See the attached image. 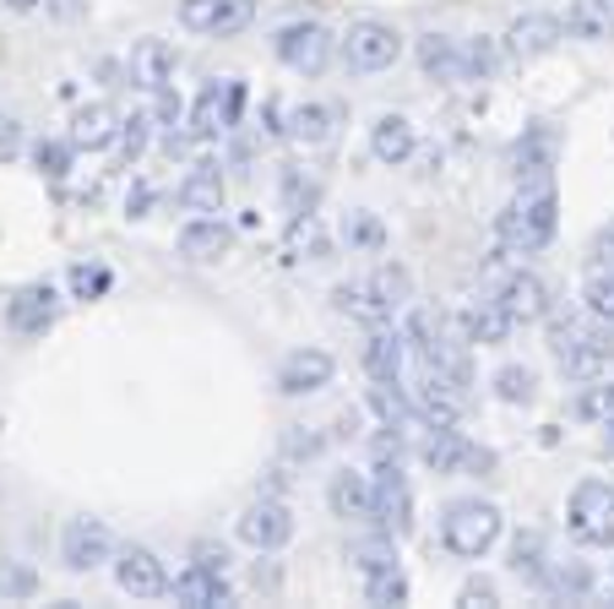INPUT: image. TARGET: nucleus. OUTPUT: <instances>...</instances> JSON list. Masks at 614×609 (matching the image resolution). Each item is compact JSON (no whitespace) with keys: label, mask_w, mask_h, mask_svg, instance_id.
<instances>
[{"label":"nucleus","mask_w":614,"mask_h":609,"mask_svg":"<svg viewBox=\"0 0 614 609\" xmlns=\"http://www.w3.org/2000/svg\"><path fill=\"white\" fill-rule=\"evenodd\" d=\"M549 348H554V359H560V370L565 376H581V381H592V376H603L609 365H614V321H581V316H560L554 327H549Z\"/></svg>","instance_id":"nucleus-1"},{"label":"nucleus","mask_w":614,"mask_h":609,"mask_svg":"<svg viewBox=\"0 0 614 609\" xmlns=\"http://www.w3.org/2000/svg\"><path fill=\"white\" fill-rule=\"evenodd\" d=\"M554 224H560V202H554V186L538 180V186H522L511 196V207L500 213V240L511 251H538L554 240Z\"/></svg>","instance_id":"nucleus-2"},{"label":"nucleus","mask_w":614,"mask_h":609,"mask_svg":"<svg viewBox=\"0 0 614 609\" xmlns=\"http://www.w3.org/2000/svg\"><path fill=\"white\" fill-rule=\"evenodd\" d=\"M500 538V506L495 500H451L446 517H440V544L462 560H478L489 555Z\"/></svg>","instance_id":"nucleus-3"},{"label":"nucleus","mask_w":614,"mask_h":609,"mask_svg":"<svg viewBox=\"0 0 614 609\" xmlns=\"http://www.w3.org/2000/svg\"><path fill=\"white\" fill-rule=\"evenodd\" d=\"M337 50H343V66L348 72L375 77V72H392L402 61V34L392 23H381V17H359V23H348V34H343Z\"/></svg>","instance_id":"nucleus-4"},{"label":"nucleus","mask_w":614,"mask_h":609,"mask_svg":"<svg viewBox=\"0 0 614 609\" xmlns=\"http://www.w3.org/2000/svg\"><path fill=\"white\" fill-rule=\"evenodd\" d=\"M370 522L392 538H402L413 528V490L397 468V457H381L375 462V479H370Z\"/></svg>","instance_id":"nucleus-5"},{"label":"nucleus","mask_w":614,"mask_h":609,"mask_svg":"<svg viewBox=\"0 0 614 609\" xmlns=\"http://www.w3.org/2000/svg\"><path fill=\"white\" fill-rule=\"evenodd\" d=\"M565 522H571V538H576V544H614V484L581 479V484L571 490Z\"/></svg>","instance_id":"nucleus-6"},{"label":"nucleus","mask_w":614,"mask_h":609,"mask_svg":"<svg viewBox=\"0 0 614 609\" xmlns=\"http://www.w3.org/2000/svg\"><path fill=\"white\" fill-rule=\"evenodd\" d=\"M272 50H278V61H283L289 72L321 77V72L332 66V55H337V39H332L321 23H289V28H278Z\"/></svg>","instance_id":"nucleus-7"},{"label":"nucleus","mask_w":614,"mask_h":609,"mask_svg":"<svg viewBox=\"0 0 614 609\" xmlns=\"http://www.w3.org/2000/svg\"><path fill=\"white\" fill-rule=\"evenodd\" d=\"M560 17H549V12H522V17H511V28L495 39L500 45V61H511V66H527V61H538V55H549L554 45H560Z\"/></svg>","instance_id":"nucleus-8"},{"label":"nucleus","mask_w":614,"mask_h":609,"mask_svg":"<svg viewBox=\"0 0 614 609\" xmlns=\"http://www.w3.org/2000/svg\"><path fill=\"white\" fill-rule=\"evenodd\" d=\"M180 23L207 39H234L256 23V7L251 0H180Z\"/></svg>","instance_id":"nucleus-9"},{"label":"nucleus","mask_w":614,"mask_h":609,"mask_svg":"<svg viewBox=\"0 0 614 609\" xmlns=\"http://www.w3.org/2000/svg\"><path fill=\"white\" fill-rule=\"evenodd\" d=\"M61 560H66V571H93V566L115 560V533L99 517H72L61 528Z\"/></svg>","instance_id":"nucleus-10"},{"label":"nucleus","mask_w":614,"mask_h":609,"mask_svg":"<svg viewBox=\"0 0 614 609\" xmlns=\"http://www.w3.org/2000/svg\"><path fill=\"white\" fill-rule=\"evenodd\" d=\"M115 582L131 598H164L169 593V571H164V560L148 544H120L115 549Z\"/></svg>","instance_id":"nucleus-11"},{"label":"nucleus","mask_w":614,"mask_h":609,"mask_svg":"<svg viewBox=\"0 0 614 609\" xmlns=\"http://www.w3.org/2000/svg\"><path fill=\"white\" fill-rule=\"evenodd\" d=\"M240 538H245L251 549H261V555L283 549V544L294 538V517H289V506L272 500V495H261L256 506H245V517H240Z\"/></svg>","instance_id":"nucleus-12"},{"label":"nucleus","mask_w":614,"mask_h":609,"mask_svg":"<svg viewBox=\"0 0 614 609\" xmlns=\"http://www.w3.org/2000/svg\"><path fill=\"white\" fill-rule=\"evenodd\" d=\"M332 354L327 348H299V354H289L283 365H278V392L283 397H310V392H321L327 381H332Z\"/></svg>","instance_id":"nucleus-13"},{"label":"nucleus","mask_w":614,"mask_h":609,"mask_svg":"<svg viewBox=\"0 0 614 609\" xmlns=\"http://www.w3.org/2000/svg\"><path fill=\"white\" fill-rule=\"evenodd\" d=\"M169 593H175L186 609H218V604H229V576H223V566L191 560V566L169 582Z\"/></svg>","instance_id":"nucleus-14"},{"label":"nucleus","mask_w":614,"mask_h":609,"mask_svg":"<svg viewBox=\"0 0 614 609\" xmlns=\"http://www.w3.org/2000/svg\"><path fill=\"white\" fill-rule=\"evenodd\" d=\"M175 72H180L175 45H164V39H137L131 45V83H142L148 93L175 88Z\"/></svg>","instance_id":"nucleus-15"},{"label":"nucleus","mask_w":614,"mask_h":609,"mask_svg":"<svg viewBox=\"0 0 614 609\" xmlns=\"http://www.w3.org/2000/svg\"><path fill=\"white\" fill-rule=\"evenodd\" d=\"M500 310L516 321V327H527V321H543L549 316V289H543V278L538 272H511L506 283H500Z\"/></svg>","instance_id":"nucleus-16"},{"label":"nucleus","mask_w":614,"mask_h":609,"mask_svg":"<svg viewBox=\"0 0 614 609\" xmlns=\"http://www.w3.org/2000/svg\"><path fill=\"white\" fill-rule=\"evenodd\" d=\"M229 245H234V229L218 213H202L180 229V256L186 262H218V256H229Z\"/></svg>","instance_id":"nucleus-17"},{"label":"nucleus","mask_w":614,"mask_h":609,"mask_svg":"<svg viewBox=\"0 0 614 609\" xmlns=\"http://www.w3.org/2000/svg\"><path fill=\"white\" fill-rule=\"evenodd\" d=\"M560 28H565L571 39L609 45V39H614V0H565Z\"/></svg>","instance_id":"nucleus-18"},{"label":"nucleus","mask_w":614,"mask_h":609,"mask_svg":"<svg viewBox=\"0 0 614 609\" xmlns=\"http://www.w3.org/2000/svg\"><path fill=\"white\" fill-rule=\"evenodd\" d=\"M402 359H408V343H402V332L397 327H370V338H364V370H370V381H402Z\"/></svg>","instance_id":"nucleus-19"},{"label":"nucleus","mask_w":614,"mask_h":609,"mask_svg":"<svg viewBox=\"0 0 614 609\" xmlns=\"http://www.w3.org/2000/svg\"><path fill=\"white\" fill-rule=\"evenodd\" d=\"M55 310H61L55 289H50V283H28V289H17V294H12L7 321H12L17 332H44V327L55 321Z\"/></svg>","instance_id":"nucleus-20"},{"label":"nucleus","mask_w":614,"mask_h":609,"mask_svg":"<svg viewBox=\"0 0 614 609\" xmlns=\"http://www.w3.org/2000/svg\"><path fill=\"white\" fill-rule=\"evenodd\" d=\"M413 148H419V137H413V120L408 115H381L375 126H370V153L381 158V164H408L413 158Z\"/></svg>","instance_id":"nucleus-21"},{"label":"nucleus","mask_w":614,"mask_h":609,"mask_svg":"<svg viewBox=\"0 0 614 609\" xmlns=\"http://www.w3.org/2000/svg\"><path fill=\"white\" fill-rule=\"evenodd\" d=\"M511 327H516V321L500 310V300H478V305L462 310V338L478 343V348H500V343L511 338Z\"/></svg>","instance_id":"nucleus-22"},{"label":"nucleus","mask_w":614,"mask_h":609,"mask_svg":"<svg viewBox=\"0 0 614 609\" xmlns=\"http://www.w3.org/2000/svg\"><path fill=\"white\" fill-rule=\"evenodd\" d=\"M332 131H337L332 104H299V110H289V126H283V137L299 148H321V142H332Z\"/></svg>","instance_id":"nucleus-23"},{"label":"nucleus","mask_w":614,"mask_h":609,"mask_svg":"<svg viewBox=\"0 0 614 609\" xmlns=\"http://www.w3.org/2000/svg\"><path fill=\"white\" fill-rule=\"evenodd\" d=\"M175 202H180L186 213H218V207H223V175H218L213 164H196V169L175 186Z\"/></svg>","instance_id":"nucleus-24"},{"label":"nucleus","mask_w":614,"mask_h":609,"mask_svg":"<svg viewBox=\"0 0 614 609\" xmlns=\"http://www.w3.org/2000/svg\"><path fill=\"white\" fill-rule=\"evenodd\" d=\"M218 131H229V83H207L196 110H191V137L196 142H213Z\"/></svg>","instance_id":"nucleus-25"},{"label":"nucleus","mask_w":614,"mask_h":609,"mask_svg":"<svg viewBox=\"0 0 614 609\" xmlns=\"http://www.w3.org/2000/svg\"><path fill=\"white\" fill-rule=\"evenodd\" d=\"M115 137H120V115H115L110 104H88V110L72 120V148L99 153V148H110Z\"/></svg>","instance_id":"nucleus-26"},{"label":"nucleus","mask_w":614,"mask_h":609,"mask_svg":"<svg viewBox=\"0 0 614 609\" xmlns=\"http://www.w3.org/2000/svg\"><path fill=\"white\" fill-rule=\"evenodd\" d=\"M327 500H332V511L343 522H370V479L364 473H337Z\"/></svg>","instance_id":"nucleus-27"},{"label":"nucleus","mask_w":614,"mask_h":609,"mask_svg":"<svg viewBox=\"0 0 614 609\" xmlns=\"http://www.w3.org/2000/svg\"><path fill=\"white\" fill-rule=\"evenodd\" d=\"M500 66V45L495 39H468L457 45V77L451 83H489Z\"/></svg>","instance_id":"nucleus-28"},{"label":"nucleus","mask_w":614,"mask_h":609,"mask_svg":"<svg viewBox=\"0 0 614 609\" xmlns=\"http://www.w3.org/2000/svg\"><path fill=\"white\" fill-rule=\"evenodd\" d=\"M424 462L435 468V473H457L462 468V452H468V441H462V430L457 424H440V430H430L424 435Z\"/></svg>","instance_id":"nucleus-29"},{"label":"nucleus","mask_w":614,"mask_h":609,"mask_svg":"<svg viewBox=\"0 0 614 609\" xmlns=\"http://www.w3.org/2000/svg\"><path fill=\"white\" fill-rule=\"evenodd\" d=\"M332 300H337V310H343V316H354V321H364V327H381V321H392V310L375 300V289H370V283H343Z\"/></svg>","instance_id":"nucleus-30"},{"label":"nucleus","mask_w":614,"mask_h":609,"mask_svg":"<svg viewBox=\"0 0 614 609\" xmlns=\"http://www.w3.org/2000/svg\"><path fill=\"white\" fill-rule=\"evenodd\" d=\"M419 66H424V77L451 83V77H457V39H446V34H424V39H419Z\"/></svg>","instance_id":"nucleus-31"},{"label":"nucleus","mask_w":614,"mask_h":609,"mask_svg":"<svg viewBox=\"0 0 614 609\" xmlns=\"http://www.w3.org/2000/svg\"><path fill=\"white\" fill-rule=\"evenodd\" d=\"M364 598H370V604H408V576H402V566L364 571Z\"/></svg>","instance_id":"nucleus-32"},{"label":"nucleus","mask_w":614,"mask_h":609,"mask_svg":"<svg viewBox=\"0 0 614 609\" xmlns=\"http://www.w3.org/2000/svg\"><path fill=\"white\" fill-rule=\"evenodd\" d=\"M581 305H587V316H598V321H614V272L592 267V272L581 278Z\"/></svg>","instance_id":"nucleus-33"},{"label":"nucleus","mask_w":614,"mask_h":609,"mask_svg":"<svg viewBox=\"0 0 614 609\" xmlns=\"http://www.w3.org/2000/svg\"><path fill=\"white\" fill-rule=\"evenodd\" d=\"M289 256H305V262H321L327 256V234H321L316 213H305V218L289 224Z\"/></svg>","instance_id":"nucleus-34"},{"label":"nucleus","mask_w":614,"mask_h":609,"mask_svg":"<svg viewBox=\"0 0 614 609\" xmlns=\"http://www.w3.org/2000/svg\"><path fill=\"white\" fill-rule=\"evenodd\" d=\"M348 560L359 566V576H364V571H381V566H397V538H392V533L359 538V544L348 549Z\"/></svg>","instance_id":"nucleus-35"},{"label":"nucleus","mask_w":614,"mask_h":609,"mask_svg":"<svg viewBox=\"0 0 614 609\" xmlns=\"http://www.w3.org/2000/svg\"><path fill=\"white\" fill-rule=\"evenodd\" d=\"M23 17H50V23H77L88 12V0H7Z\"/></svg>","instance_id":"nucleus-36"},{"label":"nucleus","mask_w":614,"mask_h":609,"mask_svg":"<svg viewBox=\"0 0 614 609\" xmlns=\"http://www.w3.org/2000/svg\"><path fill=\"white\" fill-rule=\"evenodd\" d=\"M511 566H516L522 576L543 582V571H549V560H543V533H516V544H511Z\"/></svg>","instance_id":"nucleus-37"},{"label":"nucleus","mask_w":614,"mask_h":609,"mask_svg":"<svg viewBox=\"0 0 614 609\" xmlns=\"http://www.w3.org/2000/svg\"><path fill=\"white\" fill-rule=\"evenodd\" d=\"M72 158H77L72 142H39V148H34V169H39L44 180H66V175H72Z\"/></svg>","instance_id":"nucleus-38"},{"label":"nucleus","mask_w":614,"mask_h":609,"mask_svg":"<svg viewBox=\"0 0 614 609\" xmlns=\"http://www.w3.org/2000/svg\"><path fill=\"white\" fill-rule=\"evenodd\" d=\"M495 392H500V403H533L538 381L527 365H506V370H495Z\"/></svg>","instance_id":"nucleus-39"},{"label":"nucleus","mask_w":614,"mask_h":609,"mask_svg":"<svg viewBox=\"0 0 614 609\" xmlns=\"http://www.w3.org/2000/svg\"><path fill=\"white\" fill-rule=\"evenodd\" d=\"M120 158L126 164H137L142 153H148V142H153V115H131V120H120Z\"/></svg>","instance_id":"nucleus-40"},{"label":"nucleus","mask_w":614,"mask_h":609,"mask_svg":"<svg viewBox=\"0 0 614 609\" xmlns=\"http://www.w3.org/2000/svg\"><path fill=\"white\" fill-rule=\"evenodd\" d=\"M370 289H375V300H381L386 310H397V305H408V289H413V283H408L402 267H381V272L370 278Z\"/></svg>","instance_id":"nucleus-41"},{"label":"nucleus","mask_w":614,"mask_h":609,"mask_svg":"<svg viewBox=\"0 0 614 609\" xmlns=\"http://www.w3.org/2000/svg\"><path fill=\"white\" fill-rule=\"evenodd\" d=\"M348 245H359V251H381V245H386L381 218H375V213H348Z\"/></svg>","instance_id":"nucleus-42"},{"label":"nucleus","mask_w":614,"mask_h":609,"mask_svg":"<svg viewBox=\"0 0 614 609\" xmlns=\"http://www.w3.org/2000/svg\"><path fill=\"white\" fill-rule=\"evenodd\" d=\"M538 587H549V593H587L592 587V571L587 566H549Z\"/></svg>","instance_id":"nucleus-43"},{"label":"nucleus","mask_w":614,"mask_h":609,"mask_svg":"<svg viewBox=\"0 0 614 609\" xmlns=\"http://www.w3.org/2000/svg\"><path fill=\"white\" fill-rule=\"evenodd\" d=\"M576 414L581 419H614V381L609 386H587L581 403H576Z\"/></svg>","instance_id":"nucleus-44"},{"label":"nucleus","mask_w":614,"mask_h":609,"mask_svg":"<svg viewBox=\"0 0 614 609\" xmlns=\"http://www.w3.org/2000/svg\"><path fill=\"white\" fill-rule=\"evenodd\" d=\"M283 196H289V213H294V218H305V213L316 207V186H305L299 175H289V180H283Z\"/></svg>","instance_id":"nucleus-45"},{"label":"nucleus","mask_w":614,"mask_h":609,"mask_svg":"<svg viewBox=\"0 0 614 609\" xmlns=\"http://www.w3.org/2000/svg\"><path fill=\"white\" fill-rule=\"evenodd\" d=\"M72 289H77L82 300H88V294H104V289H110V272H99V267H93V272L77 267V272H72Z\"/></svg>","instance_id":"nucleus-46"},{"label":"nucleus","mask_w":614,"mask_h":609,"mask_svg":"<svg viewBox=\"0 0 614 609\" xmlns=\"http://www.w3.org/2000/svg\"><path fill=\"white\" fill-rule=\"evenodd\" d=\"M468 609H484V604H495V582H484V576H473V582H462V593H457Z\"/></svg>","instance_id":"nucleus-47"},{"label":"nucleus","mask_w":614,"mask_h":609,"mask_svg":"<svg viewBox=\"0 0 614 609\" xmlns=\"http://www.w3.org/2000/svg\"><path fill=\"white\" fill-rule=\"evenodd\" d=\"M592 267H603V272H614V224L592 234Z\"/></svg>","instance_id":"nucleus-48"},{"label":"nucleus","mask_w":614,"mask_h":609,"mask_svg":"<svg viewBox=\"0 0 614 609\" xmlns=\"http://www.w3.org/2000/svg\"><path fill=\"white\" fill-rule=\"evenodd\" d=\"M23 153V126L17 120H0V164H12Z\"/></svg>","instance_id":"nucleus-49"},{"label":"nucleus","mask_w":614,"mask_h":609,"mask_svg":"<svg viewBox=\"0 0 614 609\" xmlns=\"http://www.w3.org/2000/svg\"><path fill=\"white\" fill-rule=\"evenodd\" d=\"M321 446H327L321 435H299V430L283 441V452H289V457H321Z\"/></svg>","instance_id":"nucleus-50"},{"label":"nucleus","mask_w":614,"mask_h":609,"mask_svg":"<svg viewBox=\"0 0 614 609\" xmlns=\"http://www.w3.org/2000/svg\"><path fill=\"white\" fill-rule=\"evenodd\" d=\"M0 587H7V593H34V571H7V576H0Z\"/></svg>","instance_id":"nucleus-51"},{"label":"nucleus","mask_w":614,"mask_h":609,"mask_svg":"<svg viewBox=\"0 0 614 609\" xmlns=\"http://www.w3.org/2000/svg\"><path fill=\"white\" fill-rule=\"evenodd\" d=\"M196 560H207V566H223L229 555H223V549H213V544H196Z\"/></svg>","instance_id":"nucleus-52"},{"label":"nucleus","mask_w":614,"mask_h":609,"mask_svg":"<svg viewBox=\"0 0 614 609\" xmlns=\"http://www.w3.org/2000/svg\"><path fill=\"white\" fill-rule=\"evenodd\" d=\"M603 452L614 457V419H603Z\"/></svg>","instance_id":"nucleus-53"}]
</instances>
